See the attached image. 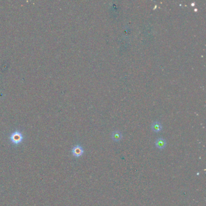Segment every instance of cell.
Segmentation results:
<instances>
[{"instance_id":"cell-1","label":"cell","mask_w":206,"mask_h":206,"mask_svg":"<svg viewBox=\"0 0 206 206\" xmlns=\"http://www.w3.org/2000/svg\"><path fill=\"white\" fill-rule=\"evenodd\" d=\"M9 139L13 144L18 146L23 141L24 137L21 131L15 130L11 133L9 137Z\"/></svg>"},{"instance_id":"cell-3","label":"cell","mask_w":206,"mask_h":206,"mask_svg":"<svg viewBox=\"0 0 206 206\" xmlns=\"http://www.w3.org/2000/svg\"><path fill=\"white\" fill-rule=\"evenodd\" d=\"M166 140L163 138H158L155 142L156 147L159 149H163L166 146Z\"/></svg>"},{"instance_id":"cell-4","label":"cell","mask_w":206,"mask_h":206,"mask_svg":"<svg viewBox=\"0 0 206 206\" xmlns=\"http://www.w3.org/2000/svg\"><path fill=\"white\" fill-rule=\"evenodd\" d=\"M122 137L123 135L119 130H114L111 134V138L113 141L118 142L122 139Z\"/></svg>"},{"instance_id":"cell-5","label":"cell","mask_w":206,"mask_h":206,"mask_svg":"<svg viewBox=\"0 0 206 206\" xmlns=\"http://www.w3.org/2000/svg\"><path fill=\"white\" fill-rule=\"evenodd\" d=\"M152 130L155 132H159L163 129V126L162 123L158 121H155L152 123L151 126Z\"/></svg>"},{"instance_id":"cell-2","label":"cell","mask_w":206,"mask_h":206,"mask_svg":"<svg viewBox=\"0 0 206 206\" xmlns=\"http://www.w3.org/2000/svg\"><path fill=\"white\" fill-rule=\"evenodd\" d=\"M84 151L83 148L79 144H77L76 146H75L71 150L72 155L76 158L80 157L84 154Z\"/></svg>"}]
</instances>
